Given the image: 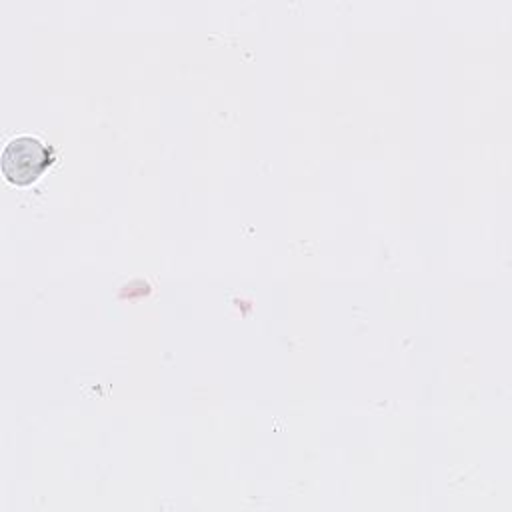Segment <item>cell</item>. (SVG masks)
<instances>
[{"mask_svg": "<svg viewBox=\"0 0 512 512\" xmlns=\"http://www.w3.org/2000/svg\"><path fill=\"white\" fill-rule=\"evenodd\" d=\"M54 162V146L36 136L12 138L0 156V168L8 182L26 186Z\"/></svg>", "mask_w": 512, "mask_h": 512, "instance_id": "6da1fadb", "label": "cell"}]
</instances>
